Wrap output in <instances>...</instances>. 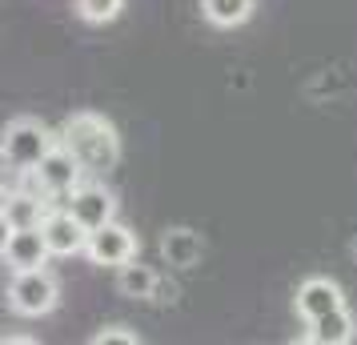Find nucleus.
<instances>
[{"label":"nucleus","mask_w":357,"mask_h":345,"mask_svg":"<svg viewBox=\"0 0 357 345\" xmlns=\"http://www.w3.org/2000/svg\"><path fill=\"white\" fill-rule=\"evenodd\" d=\"M137 249H141L137 233L116 225V221H105L100 229H93L84 237V253H89L93 265H125L137 257Z\"/></svg>","instance_id":"nucleus-7"},{"label":"nucleus","mask_w":357,"mask_h":345,"mask_svg":"<svg viewBox=\"0 0 357 345\" xmlns=\"http://www.w3.org/2000/svg\"><path fill=\"white\" fill-rule=\"evenodd\" d=\"M116 269H121L116 285H121L125 297H137V301H149V297H153V289H157V269H153V265H141L132 257V261L116 265Z\"/></svg>","instance_id":"nucleus-13"},{"label":"nucleus","mask_w":357,"mask_h":345,"mask_svg":"<svg viewBox=\"0 0 357 345\" xmlns=\"http://www.w3.org/2000/svg\"><path fill=\"white\" fill-rule=\"evenodd\" d=\"M121 8H125V0H77V13L84 20H93V24H109V20L121 17Z\"/></svg>","instance_id":"nucleus-15"},{"label":"nucleus","mask_w":357,"mask_h":345,"mask_svg":"<svg viewBox=\"0 0 357 345\" xmlns=\"http://www.w3.org/2000/svg\"><path fill=\"white\" fill-rule=\"evenodd\" d=\"M354 249H357V245H354Z\"/></svg>","instance_id":"nucleus-19"},{"label":"nucleus","mask_w":357,"mask_h":345,"mask_svg":"<svg viewBox=\"0 0 357 345\" xmlns=\"http://www.w3.org/2000/svg\"><path fill=\"white\" fill-rule=\"evenodd\" d=\"M337 305H345V293H341L337 281L329 277H309L297 285V313L305 317V321H313V317H321V313L337 309Z\"/></svg>","instance_id":"nucleus-10"},{"label":"nucleus","mask_w":357,"mask_h":345,"mask_svg":"<svg viewBox=\"0 0 357 345\" xmlns=\"http://www.w3.org/2000/svg\"><path fill=\"white\" fill-rule=\"evenodd\" d=\"M93 345H141V333L129 325H105L100 333H93Z\"/></svg>","instance_id":"nucleus-16"},{"label":"nucleus","mask_w":357,"mask_h":345,"mask_svg":"<svg viewBox=\"0 0 357 345\" xmlns=\"http://www.w3.org/2000/svg\"><path fill=\"white\" fill-rule=\"evenodd\" d=\"M0 257L8 261L13 273H20V269H45L49 265V249H45V237H40L36 225H24V229L8 233V245H4Z\"/></svg>","instance_id":"nucleus-8"},{"label":"nucleus","mask_w":357,"mask_h":345,"mask_svg":"<svg viewBox=\"0 0 357 345\" xmlns=\"http://www.w3.org/2000/svg\"><path fill=\"white\" fill-rule=\"evenodd\" d=\"M161 253L169 265H181V269H189V265L201 261V253H205V245H201V237H197L193 229H169L161 237Z\"/></svg>","instance_id":"nucleus-12"},{"label":"nucleus","mask_w":357,"mask_h":345,"mask_svg":"<svg viewBox=\"0 0 357 345\" xmlns=\"http://www.w3.org/2000/svg\"><path fill=\"white\" fill-rule=\"evenodd\" d=\"M65 209L77 221H81V229L84 233H93V229H100L105 221H113V213H116V197L105 189V185H97V181H81V185H73L65 197Z\"/></svg>","instance_id":"nucleus-5"},{"label":"nucleus","mask_w":357,"mask_h":345,"mask_svg":"<svg viewBox=\"0 0 357 345\" xmlns=\"http://www.w3.org/2000/svg\"><path fill=\"white\" fill-rule=\"evenodd\" d=\"M8 233H13V225H8V217L0 213V253H4V245H8Z\"/></svg>","instance_id":"nucleus-18"},{"label":"nucleus","mask_w":357,"mask_h":345,"mask_svg":"<svg viewBox=\"0 0 357 345\" xmlns=\"http://www.w3.org/2000/svg\"><path fill=\"white\" fill-rule=\"evenodd\" d=\"M201 17L217 29H237L253 17V0H201Z\"/></svg>","instance_id":"nucleus-14"},{"label":"nucleus","mask_w":357,"mask_h":345,"mask_svg":"<svg viewBox=\"0 0 357 345\" xmlns=\"http://www.w3.org/2000/svg\"><path fill=\"white\" fill-rule=\"evenodd\" d=\"M36 229L45 237L49 257H77V253H84V237H89V233L81 229V221L68 213L65 205H49Z\"/></svg>","instance_id":"nucleus-6"},{"label":"nucleus","mask_w":357,"mask_h":345,"mask_svg":"<svg viewBox=\"0 0 357 345\" xmlns=\"http://www.w3.org/2000/svg\"><path fill=\"white\" fill-rule=\"evenodd\" d=\"M56 141L77 157L84 173H109L121 161V137H116L113 121H105L97 113H73Z\"/></svg>","instance_id":"nucleus-1"},{"label":"nucleus","mask_w":357,"mask_h":345,"mask_svg":"<svg viewBox=\"0 0 357 345\" xmlns=\"http://www.w3.org/2000/svg\"><path fill=\"white\" fill-rule=\"evenodd\" d=\"M24 177H29V189H36L40 197L61 201L73 185L84 181V169L77 164V157H73L61 141H56V145H52L49 153H45V157H40L29 173H24Z\"/></svg>","instance_id":"nucleus-4"},{"label":"nucleus","mask_w":357,"mask_h":345,"mask_svg":"<svg viewBox=\"0 0 357 345\" xmlns=\"http://www.w3.org/2000/svg\"><path fill=\"white\" fill-rule=\"evenodd\" d=\"M61 301V285L49 269H20L8 281V309L20 317H45L56 309Z\"/></svg>","instance_id":"nucleus-3"},{"label":"nucleus","mask_w":357,"mask_h":345,"mask_svg":"<svg viewBox=\"0 0 357 345\" xmlns=\"http://www.w3.org/2000/svg\"><path fill=\"white\" fill-rule=\"evenodd\" d=\"M13 173H17V169H13V164H8V157L0 153V197L8 193V181H13Z\"/></svg>","instance_id":"nucleus-17"},{"label":"nucleus","mask_w":357,"mask_h":345,"mask_svg":"<svg viewBox=\"0 0 357 345\" xmlns=\"http://www.w3.org/2000/svg\"><path fill=\"white\" fill-rule=\"evenodd\" d=\"M52 145H56V132L45 121H33V116H17V121H8L4 132H0V153L8 157V164L17 173H29Z\"/></svg>","instance_id":"nucleus-2"},{"label":"nucleus","mask_w":357,"mask_h":345,"mask_svg":"<svg viewBox=\"0 0 357 345\" xmlns=\"http://www.w3.org/2000/svg\"><path fill=\"white\" fill-rule=\"evenodd\" d=\"M354 337H357V317L349 313V305H337V309L313 317L305 333L309 345H349Z\"/></svg>","instance_id":"nucleus-9"},{"label":"nucleus","mask_w":357,"mask_h":345,"mask_svg":"<svg viewBox=\"0 0 357 345\" xmlns=\"http://www.w3.org/2000/svg\"><path fill=\"white\" fill-rule=\"evenodd\" d=\"M49 209V197H40L36 189H20L13 197L0 205V213L8 217V225L13 229H24V225H40V217Z\"/></svg>","instance_id":"nucleus-11"}]
</instances>
